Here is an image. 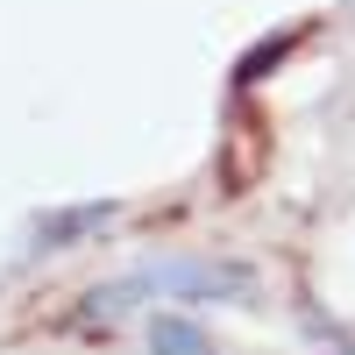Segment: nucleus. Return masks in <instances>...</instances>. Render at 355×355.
Here are the masks:
<instances>
[{
	"label": "nucleus",
	"mask_w": 355,
	"mask_h": 355,
	"mask_svg": "<svg viewBox=\"0 0 355 355\" xmlns=\"http://www.w3.org/2000/svg\"><path fill=\"white\" fill-rule=\"evenodd\" d=\"M142 299H249V263H227V256H171L135 270Z\"/></svg>",
	"instance_id": "1"
},
{
	"label": "nucleus",
	"mask_w": 355,
	"mask_h": 355,
	"mask_svg": "<svg viewBox=\"0 0 355 355\" xmlns=\"http://www.w3.org/2000/svg\"><path fill=\"white\" fill-rule=\"evenodd\" d=\"M114 220H121V199H78V206H57V214H36L28 249H36V256L78 249V242H93V234H107Z\"/></svg>",
	"instance_id": "2"
},
{
	"label": "nucleus",
	"mask_w": 355,
	"mask_h": 355,
	"mask_svg": "<svg viewBox=\"0 0 355 355\" xmlns=\"http://www.w3.org/2000/svg\"><path fill=\"white\" fill-rule=\"evenodd\" d=\"M150 355H214V341L185 313H150Z\"/></svg>",
	"instance_id": "3"
},
{
	"label": "nucleus",
	"mask_w": 355,
	"mask_h": 355,
	"mask_svg": "<svg viewBox=\"0 0 355 355\" xmlns=\"http://www.w3.org/2000/svg\"><path fill=\"white\" fill-rule=\"evenodd\" d=\"M299 43H306V21H291L284 36H263V43H256V50L242 57V64H234V85H256V78L270 71V64H284V57L299 50Z\"/></svg>",
	"instance_id": "4"
},
{
	"label": "nucleus",
	"mask_w": 355,
	"mask_h": 355,
	"mask_svg": "<svg viewBox=\"0 0 355 355\" xmlns=\"http://www.w3.org/2000/svg\"><path fill=\"white\" fill-rule=\"evenodd\" d=\"M341 355H355V348H341Z\"/></svg>",
	"instance_id": "5"
}]
</instances>
